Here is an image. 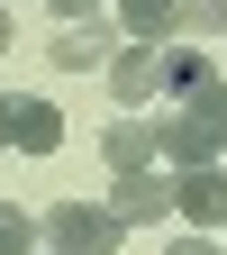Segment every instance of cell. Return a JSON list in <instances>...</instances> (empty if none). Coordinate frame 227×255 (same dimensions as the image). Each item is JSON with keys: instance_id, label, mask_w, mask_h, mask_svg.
Listing matches in <instances>:
<instances>
[{"instance_id": "obj_2", "label": "cell", "mask_w": 227, "mask_h": 255, "mask_svg": "<svg viewBox=\"0 0 227 255\" xmlns=\"http://www.w3.org/2000/svg\"><path fill=\"white\" fill-rule=\"evenodd\" d=\"M37 228H46V255H109V246L127 237L109 201H55Z\"/></svg>"}, {"instance_id": "obj_7", "label": "cell", "mask_w": 227, "mask_h": 255, "mask_svg": "<svg viewBox=\"0 0 227 255\" xmlns=\"http://www.w3.org/2000/svg\"><path fill=\"white\" fill-rule=\"evenodd\" d=\"M9 146L18 155H55L64 146V110L37 101V91H9Z\"/></svg>"}, {"instance_id": "obj_9", "label": "cell", "mask_w": 227, "mask_h": 255, "mask_svg": "<svg viewBox=\"0 0 227 255\" xmlns=\"http://www.w3.org/2000/svg\"><path fill=\"white\" fill-rule=\"evenodd\" d=\"M118 27L137 46H164V37H182V0H118Z\"/></svg>"}, {"instance_id": "obj_14", "label": "cell", "mask_w": 227, "mask_h": 255, "mask_svg": "<svg viewBox=\"0 0 227 255\" xmlns=\"http://www.w3.org/2000/svg\"><path fill=\"white\" fill-rule=\"evenodd\" d=\"M46 9H55L64 27H73V18H91V9H100V0H46Z\"/></svg>"}, {"instance_id": "obj_4", "label": "cell", "mask_w": 227, "mask_h": 255, "mask_svg": "<svg viewBox=\"0 0 227 255\" xmlns=\"http://www.w3.org/2000/svg\"><path fill=\"white\" fill-rule=\"evenodd\" d=\"M109 91H118V110L164 101V46H137V37H127V46L109 55Z\"/></svg>"}, {"instance_id": "obj_16", "label": "cell", "mask_w": 227, "mask_h": 255, "mask_svg": "<svg viewBox=\"0 0 227 255\" xmlns=\"http://www.w3.org/2000/svg\"><path fill=\"white\" fill-rule=\"evenodd\" d=\"M9 37H18V27H9V9H0V55H9Z\"/></svg>"}, {"instance_id": "obj_17", "label": "cell", "mask_w": 227, "mask_h": 255, "mask_svg": "<svg viewBox=\"0 0 227 255\" xmlns=\"http://www.w3.org/2000/svg\"><path fill=\"white\" fill-rule=\"evenodd\" d=\"M218 246H227V228H218Z\"/></svg>"}, {"instance_id": "obj_6", "label": "cell", "mask_w": 227, "mask_h": 255, "mask_svg": "<svg viewBox=\"0 0 227 255\" xmlns=\"http://www.w3.org/2000/svg\"><path fill=\"white\" fill-rule=\"evenodd\" d=\"M109 55H118V37H109L100 18H73V27L46 46V64H55V73H109Z\"/></svg>"}, {"instance_id": "obj_12", "label": "cell", "mask_w": 227, "mask_h": 255, "mask_svg": "<svg viewBox=\"0 0 227 255\" xmlns=\"http://www.w3.org/2000/svg\"><path fill=\"white\" fill-rule=\"evenodd\" d=\"M182 37H227V0H182Z\"/></svg>"}, {"instance_id": "obj_3", "label": "cell", "mask_w": 227, "mask_h": 255, "mask_svg": "<svg viewBox=\"0 0 227 255\" xmlns=\"http://www.w3.org/2000/svg\"><path fill=\"white\" fill-rule=\"evenodd\" d=\"M173 210L191 219V228H227V164H182L173 173Z\"/></svg>"}, {"instance_id": "obj_1", "label": "cell", "mask_w": 227, "mask_h": 255, "mask_svg": "<svg viewBox=\"0 0 227 255\" xmlns=\"http://www.w3.org/2000/svg\"><path fill=\"white\" fill-rule=\"evenodd\" d=\"M154 155L182 173V164H227V73L200 82L191 101H173L164 119H154Z\"/></svg>"}, {"instance_id": "obj_11", "label": "cell", "mask_w": 227, "mask_h": 255, "mask_svg": "<svg viewBox=\"0 0 227 255\" xmlns=\"http://www.w3.org/2000/svg\"><path fill=\"white\" fill-rule=\"evenodd\" d=\"M37 237H46L37 219H27L18 201H0V255H37Z\"/></svg>"}, {"instance_id": "obj_13", "label": "cell", "mask_w": 227, "mask_h": 255, "mask_svg": "<svg viewBox=\"0 0 227 255\" xmlns=\"http://www.w3.org/2000/svg\"><path fill=\"white\" fill-rule=\"evenodd\" d=\"M164 255H227V246H218V237H173Z\"/></svg>"}, {"instance_id": "obj_5", "label": "cell", "mask_w": 227, "mask_h": 255, "mask_svg": "<svg viewBox=\"0 0 227 255\" xmlns=\"http://www.w3.org/2000/svg\"><path fill=\"white\" fill-rule=\"evenodd\" d=\"M109 210H118V228H154V219L173 210V173H154V164L146 173H118L109 182Z\"/></svg>"}, {"instance_id": "obj_15", "label": "cell", "mask_w": 227, "mask_h": 255, "mask_svg": "<svg viewBox=\"0 0 227 255\" xmlns=\"http://www.w3.org/2000/svg\"><path fill=\"white\" fill-rule=\"evenodd\" d=\"M0 146H9V91H0Z\"/></svg>"}, {"instance_id": "obj_8", "label": "cell", "mask_w": 227, "mask_h": 255, "mask_svg": "<svg viewBox=\"0 0 227 255\" xmlns=\"http://www.w3.org/2000/svg\"><path fill=\"white\" fill-rule=\"evenodd\" d=\"M100 155H109V173H146V164H154V119H118V128H100Z\"/></svg>"}, {"instance_id": "obj_10", "label": "cell", "mask_w": 227, "mask_h": 255, "mask_svg": "<svg viewBox=\"0 0 227 255\" xmlns=\"http://www.w3.org/2000/svg\"><path fill=\"white\" fill-rule=\"evenodd\" d=\"M200 82H218V64L200 46H164V101H191Z\"/></svg>"}]
</instances>
